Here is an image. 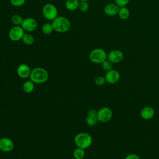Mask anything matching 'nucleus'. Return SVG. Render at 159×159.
Here are the masks:
<instances>
[{
  "mask_svg": "<svg viewBox=\"0 0 159 159\" xmlns=\"http://www.w3.org/2000/svg\"><path fill=\"white\" fill-rule=\"evenodd\" d=\"M48 73L45 68L35 67L32 70L29 78L35 84H42L48 80Z\"/></svg>",
  "mask_w": 159,
  "mask_h": 159,
  "instance_id": "f257e3e1",
  "label": "nucleus"
},
{
  "mask_svg": "<svg viewBox=\"0 0 159 159\" xmlns=\"http://www.w3.org/2000/svg\"><path fill=\"white\" fill-rule=\"evenodd\" d=\"M52 25L54 31L58 33H65L69 30L71 23L69 19L64 16H57L52 20Z\"/></svg>",
  "mask_w": 159,
  "mask_h": 159,
  "instance_id": "f03ea898",
  "label": "nucleus"
},
{
  "mask_svg": "<svg viewBox=\"0 0 159 159\" xmlns=\"http://www.w3.org/2000/svg\"><path fill=\"white\" fill-rule=\"evenodd\" d=\"M74 142L77 147L85 150L91 145L93 143V138L88 133L80 132L75 135Z\"/></svg>",
  "mask_w": 159,
  "mask_h": 159,
  "instance_id": "7ed1b4c3",
  "label": "nucleus"
},
{
  "mask_svg": "<svg viewBox=\"0 0 159 159\" xmlns=\"http://www.w3.org/2000/svg\"><path fill=\"white\" fill-rule=\"evenodd\" d=\"M107 58V53L104 49L101 48H96L92 50L89 54V59L93 63L101 64Z\"/></svg>",
  "mask_w": 159,
  "mask_h": 159,
  "instance_id": "20e7f679",
  "label": "nucleus"
},
{
  "mask_svg": "<svg viewBox=\"0 0 159 159\" xmlns=\"http://www.w3.org/2000/svg\"><path fill=\"white\" fill-rule=\"evenodd\" d=\"M43 17L48 20H53L58 16V9L57 7L52 3H47L42 7V9Z\"/></svg>",
  "mask_w": 159,
  "mask_h": 159,
  "instance_id": "39448f33",
  "label": "nucleus"
},
{
  "mask_svg": "<svg viewBox=\"0 0 159 159\" xmlns=\"http://www.w3.org/2000/svg\"><path fill=\"white\" fill-rule=\"evenodd\" d=\"M25 31L20 25H14L9 30L8 37L11 40L18 42L22 40Z\"/></svg>",
  "mask_w": 159,
  "mask_h": 159,
  "instance_id": "423d86ee",
  "label": "nucleus"
},
{
  "mask_svg": "<svg viewBox=\"0 0 159 159\" xmlns=\"http://www.w3.org/2000/svg\"><path fill=\"white\" fill-rule=\"evenodd\" d=\"M112 117V111L108 107H102L97 112L98 121L102 123L109 122Z\"/></svg>",
  "mask_w": 159,
  "mask_h": 159,
  "instance_id": "0eeeda50",
  "label": "nucleus"
},
{
  "mask_svg": "<svg viewBox=\"0 0 159 159\" xmlns=\"http://www.w3.org/2000/svg\"><path fill=\"white\" fill-rule=\"evenodd\" d=\"M25 32H32L35 31L38 26L37 21L32 17H26L24 19L20 25Z\"/></svg>",
  "mask_w": 159,
  "mask_h": 159,
  "instance_id": "6e6552de",
  "label": "nucleus"
},
{
  "mask_svg": "<svg viewBox=\"0 0 159 159\" xmlns=\"http://www.w3.org/2000/svg\"><path fill=\"white\" fill-rule=\"evenodd\" d=\"M124 55L123 52L119 50H112L107 53V60L112 63H118L122 61Z\"/></svg>",
  "mask_w": 159,
  "mask_h": 159,
  "instance_id": "1a4fd4ad",
  "label": "nucleus"
},
{
  "mask_svg": "<svg viewBox=\"0 0 159 159\" xmlns=\"http://www.w3.org/2000/svg\"><path fill=\"white\" fill-rule=\"evenodd\" d=\"M14 147V143L10 138L4 137L0 139V150L3 152H10Z\"/></svg>",
  "mask_w": 159,
  "mask_h": 159,
  "instance_id": "9d476101",
  "label": "nucleus"
},
{
  "mask_svg": "<svg viewBox=\"0 0 159 159\" xmlns=\"http://www.w3.org/2000/svg\"><path fill=\"white\" fill-rule=\"evenodd\" d=\"M106 83L109 84H116L117 83L120 78L119 72L116 70H111L106 71L104 75Z\"/></svg>",
  "mask_w": 159,
  "mask_h": 159,
  "instance_id": "9b49d317",
  "label": "nucleus"
},
{
  "mask_svg": "<svg viewBox=\"0 0 159 159\" xmlns=\"http://www.w3.org/2000/svg\"><path fill=\"white\" fill-rule=\"evenodd\" d=\"M32 70L29 65L25 63L19 65L17 68V74L22 79H27L30 77Z\"/></svg>",
  "mask_w": 159,
  "mask_h": 159,
  "instance_id": "f8f14e48",
  "label": "nucleus"
},
{
  "mask_svg": "<svg viewBox=\"0 0 159 159\" xmlns=\"http://www.w3.org/2000/svg\"><path fill=\"white\" fill-rule=\"evenodd\" d=\"M119 7L115 2H109L104 7V12L107 16H115L118 14Z\"/></svg>",
  "mask_w": 159,
  "mask_h": 159,
  "instance_id": "ddd939ff",
  "label": "nucleus"
},
{
  "mask_svg": "<svg viewBox=\"0 0 159 159\" xmlns=\"http://www.w3.org/2000/svg\"><path fill=\"white\" fill-rule=\"evenodd\" d=\"M141 117L144 120H149L152 119L155 115V110L150 106L143 107L140 112Z\"/></svg>",
  "mask_w": 159,
  "mask_h": 159,
  "instance_id": "4468645a",
  "label": "nucleus"
},
{
  "mask_svg": "<svg viewBox=\"0 0 159 159\" xmlns=\"http://www.w3.org/2000/svg\"><path fill=\"white\" fill-rule=\"evenodd\" d=\"M80 2L79 0H66L65 6L68 11H75L78 9Z\"/></svg>",
  "mask_w": 159,
  "mask_h": 159,
  "instance_id": "2eb2a0df",
  "label": "nucleus"
},
{
  "mask_svg": "<svg viewBox=\"0 0 159 159\" xmlns=\"http://www.w3.org/2000/svg\"><path fill=\"white\" fill-rule=\"evenodd\" d=\"M34 83L31 81L30 80H27L24 81V83L22 84V89L25 93H31L35 88V85Z\"/></svg>",
  "mask_w": 159,
  "mask_h": 159,
  "instance_id": "dca6fc26",
  "label": "nucleus"
},
{
  "mask_svg": "<svg viewBox=\"0 0 159 159\" xmlns=\"http://www.w3.org/2000/svg\"><path fill=\"white\" fill-rule=\"evenodd\" d=\"M120 19L122 20H126L130 16V11L129 9L125 6V7H121L119 8L118 14Z\"/></svg>",
  "mask_w": 159,
  "mask_h": 159,
  "instance_id": "f3484780",
  "label": "nucleus"
},
{
  "mask_svg": "<svg viewBox=\"0 0 159 159\" xmlns=\"http://www.w3.org/2000/svg\"><path fill=\"white\" fill-rule=\"evenodd\" d=\"M22 40L24 42V43H25V45H31L34 43L35 39H34V37L30 33L27 32L24 34L22 39Z\"/></svg>",
  "mask_w": 159,
  "mask_h": 159,
  "instance_id": "a211bd4d",
  "label": "nucleus"
},
{
  "mask_svg": "<svg viewBox=\"0 0 159 159\" xmlns=\"http://www.w3.org/2000/svg\"><path fill=\"white\" fill-rule=\"evenodd\" d=\"M41 30H42V32L45 35H49L54 31L52 24L50 22H46L43 24V25L42 26Z\"/></svg>",
  "mask_w": 159,
  "mask_h": 159,
  "instance_id": "6ab92c4d",
  "label": "nucleus"
},
{
  "mask_svg": "<svg viewBox=\"0 0 159 159\" xmlns=\"http://www.w3.org/2000/svg\"><path fill=\"white\" fill-rule=\"evenodd\" d=\"M73 156L75 159H83L85 156L84 149L77 147L73 152Z\"/></svg>",
  "mask_w": 159,
  "mask_h": 159,
  "instance_id": "aec40b11",
  "label": "nucleus"
},
{
  "mask_svg": "<svg viewBox=\"0 0 159 159\" xmlns=\"http://www.w3.org/2000/svg\"><path fill=\"white\" fill-rule=\"evenodd\" d=\"M86 124L89 126H94L96 125L98 121L97 116H91V115H87L86 119H85Z\"/></svg>",
  "mask_w": 159,
  "mask_h": 159,
  "instance_id": "412c9836",
  "label": "nucleus"
},
{
  "mask_svg": "<svg viewBox=\"0 0 159 159\" xmlns=\"http://www.w3.org/2000/svg\"><path fill=\"white\" fill-rule=\"evenodd\" d=\"M23 20H24L23 17L20 15L17 14L12 15L11 19V22L14 25H21Z\"/></svg>",
  "mask_w": 159,
  "mask_h": 159,
  "instance_id": "4be33fe9",
  "label": "nucleus"
},
{
  "mask_svg": "<svg viewBox=\"0 0 159 159\" xmlns=\"http://www.w3.org/2000/svg\"><path fill=\"white\" fill-rule=\"evenodd\" d=\"M101 67L106 71H109L112 69V63L107 59L101 63Z\"/></svg>",
  "mask_w": 159,
  "mask_h": 159,
  "instance_id": "5701e85b",
  "label": "nucleus"
},
{
  "mask_svg": "<svg viewBox=\"0 0 159 159\" xmlns=\"http://www.w3.org/2000/svg\"><path fill=\"white\" fill-rule=\"evenodd\" d=\"M89 6L88 1H80L78 6V9L81 12H86L89 9Z\"/></svg>",
  "mask_w": 159,
  "mask_h": 159,
  "instance_id": "b1692460",
  "label": "nucleus"
},
{
  "mask_svg": "<svg viewBox=\"0 0 159 159\" xmlns=\"http://www.w3.org/2000/svg\"><path fill=\"white\" fill-rule=\"evenodd\" d=\"M106 83L105 77L103 76H98L94 79V83L97 86H102Z\"/></svg>",
  "mask_w": 159,
  "mask_h": 159,
  "instance_id": "393cba45",
  "label": "nucleus"
},
{
  "mask_svg": "<svg viewBox=\"0 0 159 159\" xmlns=\"http://www.w3.org/2000/svg\"><path fill=\"white\" fill-rule=\"evenodd\" d=\"M9 1L12 6L17 7L22 6L25 3V1H26V0H9Z\"/></svg>",
  "mask_w": 159,
  "mask_h": 159,
  "instance_id": "a878e982",
  "label": "nucleus"
},
{
  "mask_svg": "<svg viewBox=\"0 0 159 159\" xmlns=\"http://www.w3.org/2000/svg\"><path fill=\"white\" fill-rule=\"evenodd\" d=\"M130 0H115V3L119 7H125L129 2Z\"/></svg>",
  "mask_w": 159,
  "mask_h": 159,
  "instance_id": "bb28decb",
  "label": "nucleus"
},
{
  "mask_svg": "<svg viewBox=\"0 0 159 159\" xmlns=\"http://www.w3.org/2000/svg\"><path fill=\"white\" fill-rule=\"evenodd\" d=\"M125 159H140V157L139 155H137V154L135 153H130L129 155H127Z\"/></svg>",
  "mask_w": 159,
  "mask_h": 159,
  "instance_id": "cd10ccee",
  "label": "nucleus"
},
{
  "mask_svg": "<svg viewBox=\"0 0 159 159\" xmlns=\"http://www.w3.org/2000/svg\"><path fill=\"white\" fill-rule=\"evenodd\" d=\"M97 111L94 109H89L88 111L87 115H91V116H97Z\"/></svg>",
  "mask_w": 159,
  "mask_h": 159,
  "instance_id": "c85d7f7f",
  "label": "nucleus"
},
{
  "mask_svg": "<svg viewBox=\"0 0 159 159\" xmlns=\"http://www.w3.org/2000/svg\"><path fill=\"white\" fill-rule=\"evenodd\" d=\"M80 1H89V0H79Z\"/></svg>",
  "mask_w": 159,
  "mask_h": 159,
  "instance_id": "c756f323",
  "label": "nucleus"
}]
</instances>
